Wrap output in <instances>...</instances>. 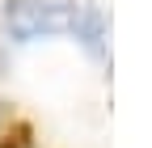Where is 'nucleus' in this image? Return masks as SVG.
Wrapping results in <instances>:
<instances>
[{"label": "nucleus", "mask_w": 152, "mask_h": 148, "mask_svg": "<svg viewBox=\"0 0 152 148\" xmlns=\"http://www.w3.org/2000/svg\"><path fill=\"white\" fill-rule=\"evenodd\" d=\"M0 148H34V131L26 123H17L9 127V136H0Z\"/></svg>", "instance_id": "obj_3"}, {"label": "nucleus", "mask_w": 152, "mask_h": 148, "mask_svg": "<svg viewBox=\"0 0 152 148\" xmlns=\"http://www.w3.org/2000/svg\"><path fill=\"white\" fill-rule=\"evenodd\" d=\"M9 34L17 42H34L47 34H64L72 26V4L68 0H17L9 9Z\"/></svg>", "instance_id": "obj_1"}, {"label": "nucleus", "mask_w": 152, "mask_h": 148, "mask_svg": "<svg viewBox=\"0 0 152 148\" xmlns=\"http://www.w3.org/2000/svg\"><path fill=\"white\" fill-rule=\"evenodd\" d=\"M80 47L93 55V59H102L106 55V13L97 4H72V26H68Z\"/></svg>", "instance_id": "obj_2"}]
</instances>
